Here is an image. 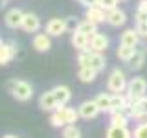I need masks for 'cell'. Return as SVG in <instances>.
<instances>
[{
    "instance_id": "6da1fadb",
    "label": "cell",
    "mask_w": 147,
    "mask_h": 138,
    "mask_svg": "<svg viewBox=\"0 0 147 138\" xmlns=\"http://www.w3.org/2000/svg\"><path fill=\"white\" fill-rule=\"evenodd\" d=\"M6 89L7 92L13 96L17 101H30L33 98V87L30 85L28 81L22 79H9L6 83Z\"/></svg>"
},
{
    "instance_id": "7a4b0ae2",
    "label": "cell",
    "mask_w": 147,
    "mask_h": 138,
    "mask_svg": "<svg viewBox=\"0 0 147 138\" xmlns=\"http://www.w3.org/2000/svg\"><path fill=\"white\" fill-rule=\"evenodd\" d=\"M127 76L123 70L119 68H114L112 72L109 74L107 77V90L112 92V94H118V92H127Z\"/></svg>"
},
{
    "instance_id": "3957f363",
    "label": "cell",
    "mask_w": 147,
    "mask_h": 138,
    "mask_svg": "<svg viewBox=\"0 0 147 138\" xmlns=\"http://www.w3.org/2000/svg\"><path fill=\"white\" fill-rule=\"evenodd\" d=\"M145 92H147L145 77L136 76V77H132V79H129V83H127V94L129 96H132L134 99H138V98H142V96H145Z\"/></svg>"
},
{
    "instance_id": "277c9868",
    "label": "cell",
    "mask_w": 147,
    "mask_h": 138,
    "mask_svg": "<svg viewBox=\"0 0 147 138\" xmlns=\"http://www.w3.org/2000/svg\"><path fill=\"white\" fill-rule=\"evenodd\" d=\"M77 112H79V118H83V120H94L99 116L101 109L98 107V103L94 99H86L77 107Z\"/></svg>"
},
{
    "instance_id": "5b68a950",
    "label": "cell",
    "mask_w": 147,
    "mask_h": 138,
    "mask_svg": "<svg viewBox=\"0 0 147 138\" xmlns=\"http://www.w3.org/2000/svg\"><path fill=\"white\" fill-rule=\"evenodd\" d=\"M109 44H110V41H109V37L105 35V33H94V35H90V41H88V50H92V52H99V53H105L107 52V48H109Z\"/></svg>"
},
{
    "instance_id": "8992f818",
    "label": "cell",
    "mask_w": 147,
    "mask_h": 138,
    "mask_svg": "<svg viewBox=\"0 0 147 138\" xmlns=\"http://www.w3.org/2000/svg\"><path fill=\"white\" fill-rule=\"evenodd\" d=\"M66 18H50L46 24V33L50 37H61L63 33H66Z\"/></svg>"
},
{
    "instance_id": "52a82bcc",
    "label": "cell",
    "mask_w": 147,
    "mask_h": 138,
    "mask_svg": "<svg viewBox=\"0 0 147 138\" xmlns=\"http://www.w3.org/2000/svg\"><path fill=\"white\" fill-rule=\"evenodd\" d=\"M22 18H24V11H20L18 7H13L6 13L4 22H6V26L9 30H18V28L22 26Z\"/></svg>"
},
{
    "instance_id": "ba28073f",
    "label": "cell",
    "mask_w": 147,
    "mask_h": 138,
    "mask_svg": "<svg viewBox=\"0 0 147 138\" xmlns=\"http://www.w3.org/2000/svg\"><path fill=\"white\" fill-rule=\"evenodd\" d=\"M145 53H147L145 46H140V44H138L134 55H132V57L127 61V66L131 68V70H142V68H144V63H145Z\"/></svg>"
},
{
    "instance_id": "9c48e42d",
    "label": "cell",
    "mask_w": 147,
    "mask_h": 138,
    "mask_svg": "<svg viewBox=\"0 0 147 138\" xmlns=\"http://www.w3.org/2000/svg\"><path fill=\"white\" fill-rule=\"evenodd\" d=\"M125 22H127V15H125V11H121L119 7H114V9H110V11H107V24L109 26L121 28V26H125Z\"/></svg>"
},
{
    "instance_id": "30bf717a",
    "label": "cell",
    "mask_w": 147,
    "mask_h": 138,
    "mask_svg": "<svg viewBox=\"0 0 147 138\" xmlns=\"http://www.w3.org/2000/svg\"><path fill=\"white\" fill-rule=\"evenodd\" d=\"M31 44H33V48L37 50V52L46 53L50 48H52V37H50L48 33H39V31H37V33L33 35Z\"/></svg>"
},
{
    "instance_id": "8fae6325",
    "label": "cell",
    "mask_w": 147,
    "mask_h": 138,
    "mask_svg": "<svg viewBox=\"0 0 147 138\" xmlns=\"http://www.w3.org/2000/svg\"><path fill=\"white\" fill-rule=\"evenodd\" d=\"M22 30L26 33H37L40 30V20L35 13H24V18H22Z\"/></svg>"
},
{
    "instance_id": "7c38bea8",
    "label": "cell",
    "mask_w": 147,
    "mask_h": 138,
    "mask_svg": "<svg viewBox=\"0 0 147 138\" xmlns=\"http://www.w3.org/2000/svg\"><path fill=\"white\" fill-rule=\"evenodd\" d=\"M39 107L42 110H46V112H53V110L57 109V99H55V96H53V90H46V92L40 94Z\"/></svg>"
},
{
    "instance_id": "4fadbf2b",
    "label": "cell",
    "mask_w": 147,
    "mask_h": 138,
    "mask_svg": "<svg viewBox=\"0 0 147 138\" xmlns=\"http://www.w3.org/2000/svg\"><path fill=\"white\" fill-rule=\"evenodd\" d=\"M85 18L96 22V24H101V22H107V11L101 6H90L85 11Z\"/></svg>"
},
{
    "instance_id": "5bb4252c",
    "label": "cell",
    "mask_w": 147,
    "mask_h": 138,
    "mask_svg": "<svg viewBox=\"0 0 147 138\" xmlns=\"http://www.w3.org/2000/svg\"><path fill=\"white\" fill-rule=\"evenodd\" d=\"M55 110L61 114V118L64 120V123H66V125L76 123L77 120H79V112H77L76 109H72V107H66V105H57V109H55Z\"/></svg>"
},
{
    "instance_id": "9a60e30c",
    "label": "cell",
    "mask_w": 147,
    "mask_h": 138,
    "mask_svg": "<svg viewBox=\"0 0 147 138\" xmlns=\"http://www.w3.org/2000/svg\"><path fill=\"white\" fill-rule=\"evenodd\" d=\"M140 33L136 31V28H131V30H125L119 37V44H127V46H136L140 44Z\"/></svg>"
},
{
    "instance_id": "2e32d148",
    "label": "cell",
    "mask_w": 147,
    "mask_h": 138,
    "mask_svg": "<svg viewBox=\"0 0 147 138\" xmlns=\"http://www.w3.org/2000/svg\"><path fill=\"white\" fill-rule=\"evenodd\" d=\"M53 96H55V99H57V105H66L68 101L72 99V90L68 89L66 85H57V87H53Z\"/></svg>"
},
{
    "instance_id": "e0dca14e",
    "label": "cell",
    "mask_w": 147,
    "mask_h": 138,
    "mask_svg": "<svg viewBox=\"0 0 147 138\" xmlns=\"http://www.w3.org/2000/svg\"><path fill=\"white\" fill-rule=\"evenodd\" d=\"M17 55V44L15 43H4L0 48V64H7Z\"/></svg>"
},
{
    "instance_id": "ac0fdd59",
    "label": "cell",
    "mask_w": 147,
    "mask_h": 138,
    "mask_svg": "<svg viewBox=\"0 0 147 138\" xmlns=\"http://www.w3.org/2000/svg\"><path fill=\"white\" fill-rule=\"evenodd\" d=\"M129 114L125 110H116V112H110V125L114 127H129Z\"/></svg>"
},
{
    "instance_id": "d6986e66",
    "label": "cell",
    "mask_w": 147,
    "mask_h": 138,
    "mask_svg": "<svg viewBox=\"0 0 147 138\" xmlns=\"http://www.w3.org/2000/svg\"><path fill=\"white\" fill-rule=\"evenodd\" d=\"M98 70L92 66H79V72H77V77H79L81 83H94V79L98 77Z\"/></svg>"
},
{
    "instance_id": "ffe728a7",
    "label": "cell",
    "mask_w": 147,
    "mask_h": 138,
    "mask_svg": "<svg viewBox=\"0 0 147 138\" xmlns=\"http://www.w3.org/2000/svg\"><path fill=\"white\" fill-rule=\"evenodd\" d=\"M105 138H132V131L129 127H114L110 125L105 133Z\"/></svg>"
},
{
    "instance_id": "44dd1931",
    "label": "cell",
    "mask_w": 147,
    "mask_h": 138,
    "mask_svg": "<svg viewBox=\"0 0 147 138\" xmlns=\"http://www.w3.org/2000/svg\"><path fill=\"white\" fill-rule=\"evenodd\" d=\"M127 105V94L125 92H118V94H112V99H110V110L109 112H116V110H123Z\"/></svg>"
},
{
    "instance_id": "7402d4cb",
    "label": "cell",
    "mask_w": 147,
    "mask_h": 138,
    "mask_svg": "<svg viewBox=\"0 0 147 138\" xmlns=\"http://www.w3.org/2000/svg\"><path fill=\"white\" fill-rule=\"evenodd\" d=\"M88 41H90V37L88 35H85V33H81V31H74L72 33V46L79 52V50H85V48H88Z\"/></svg>"
},
{
    "instance_id": "603a6c76",
    "label": "cell",
    "mask_w": 147,
    "mask_h": 138,
    "mask_svg": "<svg viewBox=\"0 0 147 138\" xmlns=\"http://www.w3.org/2000/svg\"><path fill=\"white\" fill-rule=\"evenodd\" d=\"M88 66H92V68H96L98 72H101V70H105V66H107V59H105L103 53L92 52V55H90V64H88Z\"/></svg>"
},
{
    "instance_id": "cb8c5ba5",
    "label": "cell",
    "mask_w": 147,
    "mask_h": 138,
    "mask_svg": "<svg viewBox=\"0 0 147 138\" xmlns=\"http://www.w3.org/2000/svg\"><path fill=\"white\" fill-rule=\"evenodd\" d=\"M110 99H112V94H107V92H101V94H98L94 98L98 107L101 109V112H109L110 110Z\"/></svg>"
},
{
    "instance_id": "d4e9b609",
    "label": "cell",
    "mask_w": 147,
    "mask_h": 138,
    "mask_svg": "<svg viewBox=\"0 0 147 138\" xmlns=\"http://www.w3.org/2000/svg\"><path fill=\"white\" fill-rule=\"evenodd\" d=\"M134 52H136V48L134 46H127V44H119L118 46V52H116V55H118V59L119 61H123V63H127L129 59L134 55Z\"/></svg>"
},
{
    "instance_id": "484cf974",
    "label": "cell",
    "mask_w": 147,
    "mask_h": 138,
    "mask_svg": "<svg viewBox=\"0 0 147 138\" xmlns=\"http://www.w3.org/2000/svg\"><path fill=\"white\" fill-rule=\"evenodd\" d=\"M77 31H81V33H85V35H94V33H98V24L96 22H92L88 20V18H85V20H81L79 22V26H77Z\"/></svg>"
},
{
    "instance_id": "4316f807",
    "label": "cell",
    "mask_w": 147,
    "mask_h": 138,
    "mask_svg": "<svg viewBox=\"0 0 147 138\" xmlns=\"http://www.w3.org/2000/svg\"><path fill=\"white\" fill-rule=\"evenodd\" d=\"M63 138H81V131L76 127V123L63 127Z\"/></svg>"
},
{
    "instance_id": "83f0119b",
    "label": "cell",
    "mask_w": 147,
    "mask_h": 138,
    "mask_svg": "<svg viewBox=\"0 0 147 138\" xmlns=\"http://www.w3.org/2000/svg\"><path fill=\"white\" fill-rule=\"evenodd\" d=\"M90 55H92V50H88V48L79 50V53H77V64H79V66H88Z\"/></svg>"
},
{
    "instance_id": "f1b7e54d",
    "label": "cell",
    "mask_w": 147,
    "mask_h": 138,
    "mask_svg": "<svg viewBox=\"0 0 147 138\" xmlns=\"http://www.w3.org/2000/svg\"><path fill=\"white\" fill-rule=\"evenodd\" d=\"M132 138H147V122L138 123L132 131Z\"/></svg>"
},
{
    "instance_id": "f546056e",
    "label": "cell",
    "mask_w": 147,
    "mask_h": 138,
    "mask_svg": "<svg viewBox=\"0 0 147 138\" xmlns=\"http://www.w3.org/2000/svg\"><path fill=\"white\" fill-rule=\"evenodd\" d=\"M50 123H52V127H59V129L66 125V123H64V120L61 118V114H59L57 110H53V112L50 114Z\"/></svg>"
},
{
    "instance_id": "4dcf8cb0",
    "label": "cell",
    "mask_w": 147,
    "mask_h": 138,
    "mask_svg": "<svg viewBox=\"0 0 147 138\" xmlns=\"http://www.w3.org/2000/svg\"><path fill=\"white\" fill-rule=\"evenodd\" d=\"M118 4H119V0H99L98 6H101L105 11H110V9L118 7Z\"/></svg>"
},
{
    "instance_id": "1f68e13d",
    "label": "cell",
    "mask_w": 147,
    "mask_h": 138,
    "mask_svg": "<svg viewBox=\"0 0 147 138\" xmlns=\"http://www.w3.org/2000/svg\"><path fill=\"white\" fill-rule=\"evenodd\" d=\"M77 26H79V22L76 20V17H68L66 18V30L68 31H72V33H74V31L77 30Z\"/></svg>"
},
{
    "instance_id": "d6a6232c",
    "label": "cell",
    "mask_w": 147,
    "mask_h": 138,
    "mask_svg": "<svg viewBox=\"0 0 147 138\" xmlns=\"http://www.w3.org/2000/svg\"><path fill=\"white\" fill-rule=\"evenodd\" d=\"M134 18H136V22H147V11L138 7L136 13H134Z\"/></svg>"
},
{
    "instance_id": "836d02e7",
    "label": "cell",
    "mask_w": 147,
    "mask_h": 138,
    "mask_svg": "<svg viewBox=\"0 0 147 138\" xmlns=\"http://www.w3.org/2000/svg\"><path fill=\"white\" fill-rule=\"evenodd\" d=\"M136 31L140 33V37L147 39V22H136Z\"/></svg>"
},
{
    "instance_id": "e575fe53",
    "label": "cell",
    "mask_w": 147,
    "mask_h": 138,
    "mask_svg": "<svg viewBox=\"0 0 147 138\" xmlns=\"http://www.w3.org/2000/svg\"><path fill=\"white\" fill-rule=\"evenodd\" d=\"M99 0H79V4H83L85 7H90V6H98Z\"/></svg>"
},
{
    "instance_id": "d590c367",
    "label": "cell",
    "mask_w": 147,
    "mask_h": 138,
    "mask_svg": "<svg viewBox=\"0 0 147 138\" xmlns=\"http://www.w3.org/2000/svg\"><path fill=\"white\" fill-rule=\"evenodd\" d=\"M138 7H140V9H144V11H147V0H140Z\"/></svg>"
},
{
    "instance_id": "8d00e7d4",
    "label": "cell",
    "mask_w": 147,
    "mask_h": 138,
    "mask_svg": "<svg viewBox=\"0 0 147 138\" xmlns=\"http://www.w3.org/2000/svg\"><path fill=\"white\" fill-rule=\"evenodd\" d=\"M6 4H7V0H0V9H2L4 6H6Z\"/></svg>"
},
{
    "instance_id": "74e56055",
    "label": "cell",
    "mask_w": 147,
    "mask_h": 138,
    "mask_svg": "<svg viewBox=\"0 0 147 138\" xmlns=\"http://www.w3.org/2000/svg\"><path fill=\"white\" fill-rule=\"evenodd\" d=\"M2 138H18V136H15V135H4Z\"/></svg>"
},
{
    "instance_id": "f35d334b",
    "label": "cell",
    "mask_w": 147,
    "mask_h": 138,
    "mask_svg": "<svg viewBox=\"0 0 147 138\" xmlns=\"http://www.w3.org/2000/svg\"><path fill=\"white\" fill-rule=\"evenodd\" d=\"M2 46H4V43H2V41H0V48H2Z\"/></svg>"
},
{
    "instance_id": "ab89813d",
    "label": "cell",
    "mask_w": 147,
    "mask_h": 138,
    "mask_svg": "<svg viewBox=\"0 0 147 138\" xmlns=\"http://www.w3.org/2000/svg\"><path fill=\"white\" fill-rule=\"evenodd\" d=\"M119 2H127V0H119Z\"/></svg>"
},
{
    "instance_id": "60d3db41",
    "label": "cell",
    "mask_w": 147,
    "mask_h": 138,
    "mask_svg": "<svg viewBox=\"0 0 147 138\" xmlns=\"http://www.w3.org/2000/svg\"><path fill=\"white\" fill-rule=\"evenodd\" d=\"M77 2H79V0H77Z\"/></svg>"
}]
</instances>
